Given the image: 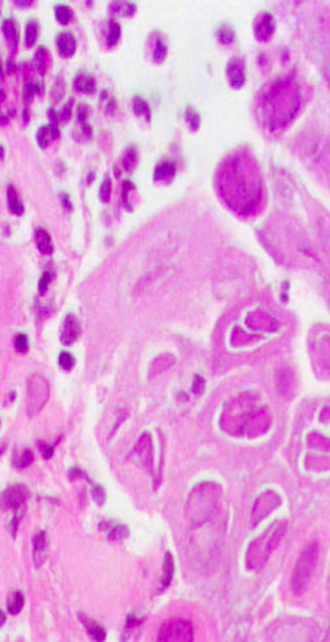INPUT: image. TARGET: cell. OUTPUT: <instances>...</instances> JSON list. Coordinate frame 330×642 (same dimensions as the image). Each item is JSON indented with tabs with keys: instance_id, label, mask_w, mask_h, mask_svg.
I'll use <instances>...</instances> for the list:
<instances>
[{
	"instance_id": "46",
	"label": "cell",
	"mask_w": 330,
	"mask_h": 642,
	"mask_svg": "<svg viewBox=\"0 0 330 642\" xmlns=\"http://www.w3.org/2000/svg\"><path fill=\"white\" fill-rule=\"evenodd\" d=\"M6 67H7V74H12V73L16 71V65L13 64V61H7Z\"/></svg>"
},
{
	"instance_id": "50",
	"label": "cell",
	"mask_w": 330,
	"mask_h": 642,
	"mask_svg": "<svg viewBox=\"0 0 330 642\" xmlns=\"http://www.w3.org/2000/svg\"><path fill=\"white\" fill-rule=\"evenodd\" d=\"M6 622V615H4V612H1V625Z\"/></svg>"
},
{
	"instance_id": "7",
	"label": "cell",
	"mask_w": 330,
	"mask_h": 642,
	"mask_svg": "<svg viewBox=\"0 0 330 642\" xmlns=\"http://www.w3.org/2000/svg\"><path fill=\"white\" fill-rule=\"evenodd\" d=\"M229 83L233 89H240L245 84V64L242 59H232L226 68Z\"/></svg>"
},
{
	"instance_id": "47",
	"label": "cell",
	"mask_w": 330,
	"mask_h": 642,
	"mask_svg": "<svg viewBox=\"0 0 330 642\" xmlns=\"http://www.w3.org/2000/svg\"><path fill=\"white\" fill-rule=\"evenodd\" d=\"M35 92H37V95H42L44 93V84L41 81L35 83Z\"/></svg>"
},
{
	"instance_id": "18",
	"label": "cell",
	"mask_w": 330,
	"mask_h": 642,
	"mask_svg": "<svg viewBox=\"0 0 330 642\" xmlns=\"http://www.w3.org/2000/svg\"><path fill=\"white\" fill-rule=\"evenodd\" d=\"M110 12L113 15H123V16H132L136 12V6L134 3H122V1H115L110 4Z\"/></svg>"
},
{
	"instance_id": "5",
	"label": "cell",
	"mask_w": 330,
	"mask_h": 642,
	"mask_svg": "<svg viewBox=\"0 0 330 642\" xmlns=\"http://www.w3.org/2000/svg\"><path fill=\"white\" fill-rule=\"evenodd\" d=\"M274 31H275V22L271 13L268 12L262 13L253 25V34L258 41H268L272 37Z\"/></svg>"
},
{
	"instance_id": "6",
	"label": "cell",
	"mask_w": 330,
	"mask_h": 642,
	"mask_svg": "<svg viewBox=\"0 0 330 642\" xmlns=\"http://www.w3.org/2000/svg\"><path fill=\"white\" fill-rule=\"evenodd\" d=\"M47 551H48V536H47V532L42 529L34 536V541H32V557H34L35 566H42V563L47 558Z\"/></svg>"
},
{
	"instance_id": "3",
	"label": "cell",
	"mask_w": 330,
	"mask_h": 642,
	"mask_svg": "<svg viewBox=\"0 0 330 642\" xmlns=\"http://www.w3.org/2000/svg\"><path fill=\"white\" fill-rule=\"evenodd\" d=\"M29 490L23 484H13L7 487L1 494V505L4 509H19L28 500Z\"/></svg>"
},
{
	"instance_id": "43",
	"label": "cell",
	"mask_w": 330,
	"mask_h": 642,
	"mask_svg": "<svg viewBox=\"0 0 330 642\" xmlns=\"http://www.w3.org/2000/svg\"><path fill=\"white\" fill-rule=\"evenodd\" d=\"M49 129H51V135H52V139H58L59 138V128L58 126H55V125H51L49 123Z\"/></svg>"
},
{
	"instance_id": "40",
	"label": "cell",
	"mask_w": 330,
	"mask_h": 642,
	"mask_svg": "<svg viewBox=\"0 0 330 642\" xmlns=\"http://www.w3.org/2000/svg\"><path fill=\"white\" fill-rule=\"evenodd\" d=\"M41 448H42L41 451H42L44 457H45L47 460H48V458H51V455L54 454V448H52V447H49V445H47L45 442H42V444H41Z\"/></svg>"
},
{
	"instance_id": "14",
	"label": "cell",
	"mask_w": 330,
	"mask_h": 642,
	"mask_svg": "<svg viewBox=\"0 0 330 642\" xmlns=\"http://www.w3.org/2000/svg\"><path fill=\"white\" fill-rule=\"evenodd\" d=\"M174 558H173V554L171 552H167L165 554V558H164V571H162V579H161V585H159V588L161 590H165L168 585L171 584V582H173V577H174Z\"/></svg>"
},
{
	"instance_id": "32",
	"label": "cell",
	"mask_w": 330,
	"mask_h": 642,
	"mask_svg": "<svg viewBox=\"0 0 330 642\" xmlns=\"http://www.w3.org/2000/svg\"><path fill=\"white\" fill-rule=\"evenodd\" d=\"M58 362L64 370H71L76 365V358L70 352H61Z\"/></svg>"
},
{
	"instance_id": "16",
	"label": "cell",
	"mask_w": 330,
	"mask_h": 642,
	"mask_svg": "<svg viewBox=\"0 0 330 642\" xmlns=\"http://www.w3.org/2000/svg\"><path fill=\"white\" fill-rule=\"evenodd\" d=\"M25 604V596L22 591H13L9 597H7V612L10 615H18L20 610L23 609Z\"/></svg>"
},
{
	"instance_id": "19",
	"label": "cell",
	"mask_w": 330,
	"mask_h": 642,
	"mask_svg": "<svg viewBox=\"0 0 330 642\" xmlns=\"http://www.w3.org/2000/svg\"><path fill=\"white\" fill-rule=\"evenodd\" d=\"M120 32H122L120 25L117 23L116 20H110V23H109V31H107V37H106V45H107V48H113L117 42H119V39H120Z\"/></svg>"
},
{
	"instance_id": "13",
	"label": "cell",
	"mask_w": 330,
	"mask_h": 642,
	"mask_svg": "<svg viewBox=\"0 0 330 642\" xmlns=\"http://www.w3.org/2000/svg\"><path fill=\"white\" fill-rule=\"evenodd\" d=\"M175 164L173 161H164L155 167L154 178L158 181H171L175 175Z\"/></svg>"
},
{
	"instance_id": "39",
	"label": "cell",
	"mask_w": 330,
	"mask_h": 642,
	"mask_svg": "<svg viewBox=\"0 0 330 642\" xmlns=\"http://www.w3.org/2000/svg\"><path fill=\"white\" fill-rule=\"evenodd\" d=\"M48 119H49L51 125H55V126H58L59 122L62 120V119H61V115L57 114L54 109H49V111H48Z\"/></svg>"
},
{
	"instance_id": "37",
	"label": "cell",
	"mask_w": 330,
	"mask_h": 642,
	"mask_svg": "<svg viewBox=\"0 0 330 642\" xmlns=\"http://www.w3.org/2000/svg\"><path fill=\"white\" fill-rule=\"evenodd\" d=\"M131 189H134V184L131 183V181H123V184H122V199L125 200V203H126V206L131 209V203H129V200H128V191Z\"/></svg>"
},
{
	"instance_id": "9",
	"label": "cell",
	"mask_w": 330,
	"mask_h": 642,
	"mask_svg": "<svg viewBox=\"0 0 330 642\" xmlns=\"http://www.w3.org/2000/svg\"><path fill=\"white\" fill-rule=\"evenodd\" d=\"M1 31H3V35H4V38L7 41V44H9L10 53L15 54L16 50H18V44H19V32H18L16 22L12 19V18L3 19Z\"/></svg>"
},
{
	"instance_id": "23",
	"label": "cell",
	"mask_w": 330,
	"mask_h": 642,
	"mask_svg": "<svg viewBox=\"0 0 330 642\" xmlns=\"http://www.w3.org/2000/svg\"><path fill=\"white\" fill-rule=\"evenodd\" d=\"M35 138H37V144H38L41 148H47L48 144H49V141H52L49 125H44V126L38 128V131L35 133Z\"/></svg>"
},
{
	"instance_id": "48",
	"label": "cell",
	"mask_w": 330,
	"mask_h": 642,
	"mask_svg": "<svg viewBox=\"0 0 330 642\" xmlns=\"http://www.w3.org/2000/svg\"><path fill=\"white\" fill-rule=\"evenodd\" d=\"M28 120H29V111H28V108H25L23 109V122L28 123Z\"/></svg>"
},
{
	"instance_id": "22",
	"label": "cell",
	"mask_w": 330,
	"mask_h": 642,
	"mask_svg": "<svg viewBox=\"0 0 330 642\" xmlns=\"http://www.w3.org/2000/svg\"><path fill=\"white\" fill-rule=\"evenodd\" d=\"M47 61H48V51H47V48L45 47H39L38 50L35 51V65H37V70H38V73L41 76H44L45 71H47Z\"/></svg>"
},
{
	"instance_id": "29",
	"label": "cell",
	"mask_w": 330,
	"mask_h": 642,
	"mask_svg": "<svg viewBox=\"0 0 330 642\" xmlns=\"http://www.w3.org/2000/svg\"><path fill=\"white\" fill-rule=\"evenodd\" d=\"M37 95L35 92V83L32 81H26L23 86V92H22V99L25 103V108H28V105L34 100V96Z\"/></svg>"
},
{
	"instance_id": "38",
	"label": "cell",
	"mask_w": 330,
	"mask_h": 642,
	"mask_svg": "<svg viewBox=\"0 0 330 642\" xmlns=\"http://www.w3.org/2000/svg\"><path fill=\"white\" fill-rule=\"evenodd\" d=\"M73 106H74V99H70V100L67 102V106H64L62 112L59 114V115H61V119H62V120H68V119H70Z\"/></svg>"
},
{
	"instance_id": "45",
	"label": "cell",
	"mask_w": 330,
	"mask_h": 642,
	"mask_svg": "<svg viewBox=\"0 0 330 642\" xmlns=\"http://www.w3.org/2000/svg\"><path fill=\"white\" fill-rule=\"evenodd\" d=\"M15 4L19 7H29L32 4V0H19V1H15Z\"/></svg>"
},
{
	"instance_id": "15",
	"label": "cell",
	"mask_w": 330,
	"mask_h": 642,
	"mask_svg": "<svg viewBox=\"0 0 330 642\" xmlns=\"http://www.w3.org/2000/svg\"><path fill=\"white\" fill-rule=\"evenodd\" d=\"M6 194H7V208H9V210L13 215H16V216H22L23 212H25V209H23V205L20 202L19 194H18L16 189L12 184H9L7 189H6Z\"/></svg>"
},
{
	"instance_id": "49",
	"label": "cell",
	"mask_w": 330,
	"mask_h": 642,
	"mask_svg": "<svg viewBox=\"0 0 330 642\" xmlns=\"http://www.w3.org/2000/svg\"><path fill=\"white\" fill-rule=\"evenodd\" d=\"M93 180H94V174H93V173H90V175H87V181H89V183H92Z\"/></svg>"
},
{
	"instance_id": "44",
	"label": "cell",
	"mask_w": 330,
	"mask_h": 642,
	"mask_svg": "<svg viewBox=\"0 0 330 642\" xmlns=\"http://www.w3.org/2000/svg\"><path fill=\"white\" fill-rule=\"evenodd\" d=\"M62 205H64V208H67L68 210H71V206H73L71 202H70V199H68V196L65 193L62 194Z\"/></svg>"
},
{
	"instance_id": "35",
	"label": "cell",
	"mask_w": 330,
	"mask_h": 642,
	"mask_svg": "<svg viewBox=\"0 0 330 642\" xmlns=\"http://www.w3.org/2000/svg\"><path fill=\"white\" fill-rule=\"evenodd\" d=\"M92 494H93V499H94V502L97 503V505H103L104 503V500H106V493L103 490V487H100V486H94L93 487V490H92Z\"/></svg>"
},
{
	"instance_id": "11",
	"label": "cell",
	"mask_w": 330,
	"mask_h": 642,
	"mask_svg": "<svg viewBox=\"0 0 330 642\" xmlns=\"http://www.w3.org/2000/svg\"><path fill=\"white\" fill-rule=\"evenodd\" d=\"M78 618H80L81 623L84 625V628L89 631V634H90V637L93 640H96V641H104L106 640V631H104L103 626H100L92 618H89V616H86L83 613H78Z\"/></svg>"
},
{
	"instance_id": "20",
	"label": "cell",
	"mask_w": 330,
	"mask_h": 642,
	"mask_svg": "<svg viewBox=\"0 0 330 642\" xmlns=\"http://www.w3.org/2000/svg\"><path fill=\"white\" fill-rule=\"evenodd\" d=\"M216 37H217V41H219L220 44H223V45H229V44H232L233 39H235V31H233V28L229 25V23H223V25L217 29Z\"/></svg>"
},
{
	"instance_id": "8",
	"label": "cell",
	"mask_w": 330,
	"mask_h": 642,
	"mask_svg": "<svg viewBox=\"0 0 330 642\" xmlns=\"http://www.w3.org/2000/svg\"><path fill=\"white\" fill-rule=\"evenodd\" d=\"M57 50L62 58H71L76 54L77 41L71 32H61L57 37Z\"/></svg>"
},
{
	"instance_id": "28",
	"label": "cell",
	"mask_w": 330,
	"mask_h": 642,
	"mask_svg": "<svg viewBox=\"0 0 330 642\" xmlns=\"http://www.w3.org/2000/svg\"><path fill=\"white\" fill-rule=\"evenodd\" d=\"M128 535H129L128 528L125 525H120V524H117L112 529H109V539H112V541H120V539L126 538Z\"/></svg>"
},
{
	"instance_id": "4",
	"label": "cell",
	"mask_w": 330,
	"mask_h": 642,
	"mask_svg": "<svg viewBox=\"0 0 330 642\" xmlns=\"http://www.w3.org/2000/svg\"><path fill=\"white\" fill-rule=\"evenodd\" d=\"M81 334V328L78 319L74 313H68L62 323V332H61V342L64 345H73L78 340Z\"/></svg>"
},
{
	"instance_id": "17",
	"label": "cell",
	"mask_w": 330,
	"mask_h": 642,
	"mask_svg": "<svg viewBox=\"0 0 330 642\" xmlns=\"http://www.w3.org/2000/svg\"><path fill=\"white\" fill-rule=\"evenodd\" d=\"M39 35V23L37 19L28 20L26 26H25V42L26 47H32Z\"/></svg>"
},
{
	"instance_id": "36",
	"label": "cell",
	"mask_w": 330,
	"mask_h": 642,
	"mask_svg": "<svg viewBox=\"0 0 330 642\" xmlns=\"http://www.w3.org/2000/svg\"><path fill=\"white\" fill-rule=\"evenodd\" d=\"M87 116H89V109H87V106H86V105H78V106H77V120L80 122V125L86 123V119H87Z\"/></svg>"
},
{
	"instance_id": "12",
	"label": "cell",
	"mask_w": 330,
	"mask_h": 642,
	"mask_svg": "<svg viewBox=\"0 0 330 642\" xmlns=\"http://www.w3.org/2000/svg\"><path fill=\"white\" fill-rule=\"evenodd\" d=\"M74 87H76V90L83 92L86 95H94L96 93V80L92 76L80 73L74 78Z\"/></svg>"
},
{
	"instance_id": "31",
	"label": "cell",
	"mask_w": 330,
	"mask_h": 642,
	"mask_svg": "<svg viewBox=\"0 0 330 642\" xmlns=\"http://www.w3.org/2000/svg\"><path fill=\"white\" fill-rule=\"evenodd\" d=\"M13 345H15V350L18 351V352H26L28 351V348H29V341H28V337L25 335V334H18L16 337H15V341H13Z\"/></svg>"
},
{
	"instance_id": "2",
	"label": "cell",
	"mask_w": 330,
	"mask_h": 642,
	"mask_svg": "<svg viewBox=\"0 0 330 642\" xmlns=\"http://www.w3.org/2000/svg\"><path fill=\"white\" fill-rule=\"evenodd\" d=\"M159 641H190L193 640V629L187 621L173 619L161 626Z\"/></svg>"
},
{
	"instance_id": "33",
	"label": "cell",
	"mask_w": 330,
	"mask_h": 642,
	"mask_svg": "<svg viewBox=\"0 0 330 642\" xmlns=\"http://www.w3.org/2000/svg\"><path fill=\"white\" fill-rule=\"evenodd\" d=\"M110 191H112L110 181H109V180H104V181H103V184L100 186V190H98V193H100V200H101V202H109Z\"/></svg>"
},
{
	"instance_id": "42",
	"label": "cell",
	"mask_w": 330,
	"mask_h": 642,
	"mask_svg": "<svg viewBox=\"0 0 330 642\" xmlns=\"http://www.w3.org/2000/svg\"><path fill=\"white\" fill-rule=\"evenodd\" d=\"M18 526H19V516H18V515H15V516H13V521H12V525H10V532H12V536H13V538L16 536Z\"/></svg>"
},
{
	"instance_id": "10",
	"label": "cell",
	"mask_w": 330,
	"mask_h": 642,
	"mask_svg": "<svg viewBox=\"0 0 330 642\" xmlns=\"http://www.w3.org/2000/svg\"><path fill=\"white\" fill-rule=\"evenodd\" d=\"M35 242L38 246L39 252L44 255H51L54 251V244H52V238L51 235L44 229V228H37L35 229Z\"/></svg>"
},
{
	"instance_id": "30",
	"label": "cell",
	"mask_w": 330,
	"mask_h": 642,
	"mask_svg": "<svg viewBox=\"0 0 330 642\" xmlns=\"http://www.w3.org/2000/svg\"><path fill=\"white\" fill-rule=\"evenodd\" d=\"M32 460H34V454L31 450H23L22 454L19 455V458H16L15 460V466L18 467V468H25V467H28L31 463H32Z\"/></svg>"
},
{
	"instance_id": "1",
	"label": "cell",
	"mask_w": 330,
	"mask_h": 642,
	"mask_svg": "<svg viewBox=\"0 0 330 642\" xmlns=\"http://www.w3.org/2000/svg\"><path fill=\"white\" fill-rule=\"evenodd\" d=\"M317 558H319V544L317 542H311L310 545H307L298 555L291 576V588L294 596H301L307 590L311 577L314 574V570H316Z\"/></svg>"
},
{
	"instance_id": "26",
	"label": "cell",
	"mask_w": 330,
	"mask_h": 642,
	"mask_svg": "<svg viewBox=\"0 0 330 642\" xmlns=\"http://www.w3.org/2000/svg\"><path fill=\"white\" fill-rule=\"evenodd\" d=\"M136 158H138L136 150L134 147H131L128 151L125 152V155H123V169L126 171L134 170L136 166Z\"/></svg>"
},
{
	"instance_id": "21",
	"label": "cell",
	"mask_w": 330,
	"mask_h": 642,
	"mask_svg": "<svg viewBox=\"0 0 330 642\" xmlns=\"http://www.w3.org/2000/svg\"><path fill=\"white\" fill-rule=\"evenodd\" d=\"M54 15H55V19L58 23L61 25H67L71 18H73V10H71V7L70 6H67V4H57L55 7H54Z\"/></svg>"
},
{
	"instance_id": "41",
	"label": "cell",
	"mask_w": 330,
	"mask_h": 642,
	"mask_svg": "<svg viewBox=\"0 0 330 642\" xmlns=\"http://www.w3.org/2000/svg\"><path fill=\"white\" fill-rule=\"evenodd\" d=\"M139 623H141V619L138 616H135V615H129L128 619H126V626L128 628H135Z\"/></svg>"
},
{
	"instance_id": "27",
	"label": "cell",
	"mask_w": 330,
	"mask_h": 642,
	"mask_svg": "<svg viewBox=\"0 0 330 642\" xmlns=\"http://www.w3.org/2000/svg\"><path fill=\"white\" fill-rule=\"evenodd\" d=\"M186 120H187V123H189V126H190L191 131H197L200 128L201 119H200V115L197 114L194 109L187 108V111H186Z\"/></svg>"
},
{
	"instance_id": "24",
	"label": "cell",
	"mask_w": 330,
	"mask_h": 642,
	"mask_svg": "<svg viewBox=\"0 0 330 642\" xmlns=\"http://www.w3.org/2000/svg\"><path fill=\"white\" fill-rule=\"evenodd\" d=\"M167 54H168V48H167V45L162 42V39L156 38L155 45H154V53H152V56H154V61H155L156 64H161V62L167 58Z\"/></svg>"
},
{
	"instance_id": "34",
	"label": "cell",
	"mask_w": 330,
	"mask_h": 642,
	"mask_svg": "<svg viewBox=\"0 0 330 642\" xmlns=\"http://www.w3.org/2000/svg\"><path fill=\"white\" fill-rule=\"evenodd\" d=\"M51 280H52V274H51L49 271H45V273L42 274L41 280H39V286H38L39 293H45V292H47L48 284H49Z\"/></svg>"
},
{
	"instance_id": "25",
	"label": "cell",
	"mask_w": 330,
	"mask_h": 642,
	"mask_svg": "<svg viewBox=\"0 0 330 642\" xmlns=\"http://www.w3.org/2000/svg\"><path fill=\"white\" fill-rule=\"evenodd\" d=\"M132 106H134V111H135V114L138 116H146V117H149V106H148V103H146L145 99H142L139 96H135Z\"/></svg>"
}]
</instances>
